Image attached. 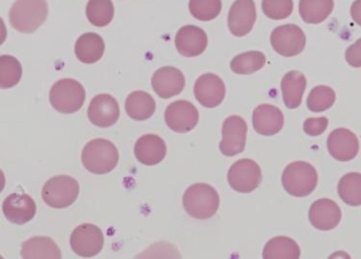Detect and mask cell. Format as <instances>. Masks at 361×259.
Instances as JSON below:
<instances>
[{"label":"cell","mask_w":361,"mask_h":259,"mask_svg":"<svg viewBox=\"0 0 361 259\" xmlns=\"http://www.w3.org/2000/svg\"><path fill=\"white\" fill-rule=\"evenodd\" d=\"M252 124L258 134L264 136L276 135L283 128V114L274 105L262 104L255 108L252 114Z\"/></svg>","instance_id":"cell-21"},{"label":"cell","mask_w":361,"mask_h":259,"mask_svg":"<svg viewBox=\"0 0 361 259\" xmlns=\"http://www.w3.org/2000/svg\"><path fill=\"white\" fill-rule=\"evenodd\" d=\"M81 159L90 173L105 174L118 165V152L115 145L108 140L94 139L84 147Z\"/></svg>","instance_id":"cell-3"},{"label":"cell","mask_w":361,"mask_h":259,"mask_svg":"<svg viewBox=\"0 0 361 259\" xmlns=\"http://www.w3.org/2000/svg\"><path fill=\"white\" fill-rule=\"evenodd\" d=\"M307 88V78L304 73L291 71L283 76L281 80V91L284 104L289 109H296L302 103L304 92Z\"/></svg>","instance_id":"cell-22"},{"label":"cell","mask_w":361,"mask_h":259,"mask_svg":"<svg viewBox=\"0 0 361 259\" xmlns=\"http://www.w3.org/2000/svg\"><path fill=\"white\" fill-rule=\"evenodd\" d=\"M262 10L269 18L284 20L293 13L294 2L293 0H263Z\"/></svg>","instance_id":"cell-34"},{"label":"cell","mask_w":361,"mask_h":259,"mask_svg":"<svg viewBox=\"0 0 361 259\" xmlns=\"http://www.w3.org/2000/svg\"><path fill=\"white\" fill-rule=\"evenodd\" d=\"M85 99V89L75 79H61L54 83L49 92L50 104L63 114L78 112L83 107Z\"/></svg>","instance_id":"cell-5"},{"label":"cell","mask_w":361,"mask_h":259,"mask_svg":"<svg viewBox=\"0 0 361 259\" xmlns=\"http://www.w3.org/2000/svg\"><path fill=\"white\" fill-rule=\"evenodd\" d=\"M104 39L96 33L83 34L78 39L75 46L76 58L84 64H94L102 59L104 54Z\"/></svg>","instance_id":"cell-23"},{"label":"cell","mask_w":361,"mask_h":259,"mask_svg":"<svg viewBox=\"0 0 361 259\" xmlns=\"http://www.w3.org/2000/svg\"><path fill=\"white\" fill-rule=\"evenodd\" d=\"M200 114L196 107L187 100L171 103L165 111V121L169 128L176 133H187L196 128Z\"/></svg>","instance_id":"cell-10"},{"label":"cell","mask_w":361,"mask_h":259,"mask_svg":"<svg viewBox=\"0 0 361 259\" xmlns=\"http://www.w3.org/2000/svg\"><path fill=\"white\" fill-rule=\"evenodd\" d=\"M49 15L46 0H16L9 13L12 28L20 33H33L44 25Z\"/></svg>","instance_id":"cell-1"},{"label":"cell","mask_w":361,"mask_h":259,"mask_svg":"<svg viewBox=\"0 0 361 259\" xmlns=\"http://www.w3.org/2000/svg\"><path fill=\"white\" fill-rule=\"evenodd\" d=\"M257 8L254 0H236L229 10L228 25L231 34L245 37L254 28Z\"/></svg>","instance_id":"cell-13"},{"label":"cell","mask_w":361,"mask_h":259,"mask_svg":"<svg viewBox=\"0 0 361 259\" xmlns=\"http://www.w3.org/2000/svg\"><path fill=\"white\" fill-rule=\"evenodd\" d=\"M266 63L262 52H247L237 55L231 62V68L237 75H252L262 70Z\"/></svg>","instance_id":"cell-29"},{"label":"cell","mask_w":361,"mask_h":259,"mask_svg":"<svg viewBox=\"0 0 361 259\" xmlns=\"http://www.w3.org/2000/svg\"><path fill=\"white\" fill-rule=\"evenodd\" d=\"M22 258L25 259H60L61 251L49 237H32L23 243Z\"/></svg>","instance_id":"cell-24"},{"label":"cell","mask_w":361,"mask_h":259,"mask_svg":"<svg viewBox=\"0 0 361 259\" xmlns=\"http://www.w3.org/2000/svg\"><path fill=\"white\" fill-rule=\"evenodd\" d=\"M310 221L315 229L331 231L338 226L342 218L341 210L336 203L329 199H321L312 203L310 210Z\"/></svg>","instance_id":"cell-19"},{"label":"cell","mask_w":361,"mask_h":259,"mask_svg":"<svg viewBox=\"0 0 361 259\" xmlns=\"http://www.w3.org/2000/svg\"><path fill=\"white\" fill-rule=\"evenodd\" d=\"M194 94L197 102L207 108L219 107L226 97V85L214 73H204L197 79Z\"/></svg>","instance_id":"cell-12"},{"label":"cell","mask_w":361,"mask_h":259,"mask_svg":"<svg viewBox=\"0 0 361 259\" xmlns=\"http://www.w3.org/2000/svg\"><path fill=\"white\" fill-rule=\"evenodd\" d=\"M23 76L20 61L11 55L0 57V85L2 89H10L17 85Z\"/></svg>","instance_id":"cell-31"},{"label":"cell","mask_w":361,"mask_h":259,"mask_svg":"<svg viewBox=\"0 0 361 259\" xmlns=\"http://www.w3.org/2000/svg\"><path fill=\"white\" fill-rule=\"evenodd\" d=\"M115 9L112 0H89L86 16L90 23L97 28H105L112 22Z\"/></svg>","instance_id":"cell-28"},{"label":"cell","mask_w":361,"mask_h":259,"mask_svg":"<svg viewBox=\"0 0 361 259\" xmlns=\"http://www.w3.org/2000/svg\"><path fill=\"white\" fill-rule=\"evenodd\" d=\"M329 120L325 117L307 119L304 124V131L307 135L319 136L326 131Z\"/></svg>","instance_id":"cell-35"},{"label":"cell","mask_w":361,"mask_h":259,"mask_svg":"<svg viewBox=\"0 0 361 259\" xmlns=\"http://www.w3.org/2000/svg\"><path fill=\"white\" fill-rule=\"evenodd\" d=\"M157 109L154 97L144 91L131 92L126 100V111L133 120L146 121L152 117Z\"/></svg>","instance_id":"cell-25"},{"label":"cell","mask_w":361,"mask_h":259,"mask_svg":"<svg viewBox=\"0 0 361 259\" xmlns=\"http://www.w3.org/2000/svg\"><path fill=\"white\" fill-rule=\"evenodd\" d=\"M88 118L99 128H110L120 118V107L117 100L108 94L97 95L90 103Z\"/></svg>","instance_id":"cell-14"},{"label":"cell","mask_w":361,"mask_h":259,"mask_svg":"<svg viewBox=\"0 0 361 259\" xmlns=\"http://www.w3.org/2000/svg\"><path fill=\"white\" fill-rule=\"evenodd\" d=\"M79 190L78 181L72 176H57L49 179L44 185L42 197L50 207L63 210L75 203Z\"/></svg>","instance_id":"cell-6"},{"label":"cell","mask_w":361,"mask_h":259,"mask_svg":"<svg viewBox=\"0 0 361 259\" xmlns=\"http://www.w3.org/2000/svg\"><path fill=\"white\" fill-rule=\"evenodd\" d=\"M338 194L345 203L350 206L361 205V174H345L338 183Z\"/></svg>","instance_id":"cell-30"},{"label":"cell","mask_w":361,"mask_h":259,"mask_svg":"<svg viewBox=\"0 0 361 259\" xmlns=\"http://www.w3.org/2000/svg\"><path fill=\"white\" fill-rule=\"evenodd\" d=\"M152 89L161 99L168 100L178 96L185 87L183 71L175 67H163L152 76Z\"/></svg>","instance_id":"cell-15"},{"label":"cell","mask_w":361,"mask_h":259,"mask_svg":"<svg viewBox=\"0 0 361 259\" xmlns=\"http://www.w3.org/2000/svg\"><path fill=\"white\" fill-rule=\"evenodd\" d=\"M336 100V92L331 87L317 86L312 90L307 97V107L312 112H323L333 107Z\"/></svg>","instance_id":"cell-32"},{"label":"cell","mask_w":361,"mask_h":259,"mask_svg":"<svg viewBox=\"0 0 361 259\" xmlns=\"http://www.w3.org/2000/svg\"><path fill=\"white\" fill-rule=\"evenodd\" d=\"M262 181V173L259 165L247 158L236 161L228 173V181L231 188L242 194L255 191Z\"/></svg>","instance_id":"cell-7"},{"label":"cell","mask_w":361,"mask_h":259,"mask_svg":"<svg viewBox=\"0 0 361 259\" xmlns=\"http://www.w3.org/2000/svg\"><path fill=\"white\" fill-rule=\"evenodd\" d=\"M307 38L299 26L286 25L274 29L271 44L276 52L284 57L297 56L304 50Z\"/></svg>","instance_id":"cell-9"},{"label":"cell","mask_w":361,"mask_h":259,"mask_svg":"<svg viewBox=\"0 0 361 259\" xmlns=\"http://www.w3.org/2000/svg\"><path fill=\"white\" fill-rule=\"evenodd\" d=\"M350 16L357 25L361 26V0H355L350 7Z\"/></svg>","instance_id":"cell-37"},{"label":"cell","mask_w":361,"mask_h":259,"mask_svg":"<svg viewBox=\"0 0 361 259\" xmlns=\"http://www.w3.org/2000/svg\"><path fill=\"white\" fill-rule=\"evenodd\" d=\"M134 155L140 163L154 166L161 163L167 155L164 140L154 134H147L136 142Z\"/></svg>","instance_id":"cell-20"},{"label":"cell","mask_w":361,"mask_h":259,"mask_svg":"<svg viewBox=\"0 0 361 259\" xmlns=\"http://www.w3.org/2000/svg\"><path fill=\"white\" fill-rule=\"evenodd\" d=\"M328 150L334 159L348 162L357 157L360 142L354 132L347 128H337L329 134Z\"/></svg>","instance_id":"cell-16"},{"label":"cell","mask_w":361,"mask_h":259,"mask_svg":"<svg viewBox=\"0 0 361 259\" xmlns=\"http://www.w3.org/2000/svg\"><path fill=\"white\" fill-rule=\"evenodd\" d=\"M281 181L288 194L298 198L307 197L317 187V171L312 164L297 161L287 166Z\"/></svg>","instance_id":"cell-4"},{"label":"cell","mask_w":361,"mask_h":259,"mask_svg":"<svg viewBox=\"0 0 361 259\" xmlns=\"http://www.w3.org/2000/svg\"><path fill=\"white\" fill-rule=\"evenodd\" d=\"M189 10L197 20L209 22L222 11V0H190Z\"/></svg>","instance_id":"cell-33"},{"label":"cell","mask_w":361,"mask_h":259,"mask_svg":"<svg viewBox=\"0 0 361 259\" xmlns=\"http://www.w3.org/2000/svg\"><path fill=\"white\" fill-rule=\"evenodd\" d=\"M71 247L80 258H94L102 252L104 237L102 229L92 224H83L76 227L71 235Z\"/></svg>","instance_id":"cell-8"},{"label":"cell","mask_w":361,"mask_h":259,"mask_svg":"<svg viewBox=\"0 0 361 259\" xmlns=\"http://www.w3.org/2000/svg\"><path fill=\"white\" fill-rule=\"evenodd\" d=\"M334 0H300V18L310 25L325 22L334 11Z\"/></svg>","instance_id":"cell-26"},{"label":"cell","mask_w":361,"mask_h":259,"mask_svg":"<svg viewBox=\"0 0 361 259\" xmlns=\"http://www.w3.org/2000/svg\"><path fill=\"white\" fill-rule=\"evenodd\" d=\"M247 126L243 118L231 116L224 121L223 139L220 150L225 157H234L241 153L246 147Z\"/></svg>","instance_id":"cell-11"},{"label":"cell","mask_w":361,"mask_h":259,"mask_svg":"<svg viewBox=\"0 0 361 259\" xmlns=\"http://www.w3.org/2000/svg\"><path fill=\"white\" fill-rule=\"evenodd\" d=\"M300 256L299 245L291 238L278 236L273 238L265 245L263 258L298 259Z\"/></svg>","instance_id":"cell-27"},{"label":"cell","mask_w":361,"mask_h":259,"mask_svg":"<svg viewBox=\"0 0 361 259\" xmlns=\"http://www.w3.org/2000/svg\"><path fill=\"white\" fill-rule=\"evenodd\" d=\"M345 57L353 68H361V38L348 47Z\"/></svg>","instance_id":"cell-36"},{"label":"cell","mask_w":361,"mask_h":259,"mask_svg":"<svg viewBox=\"0 0 361 259\" xmlns=\"http://www.w3.org/2000/svg\"><path fill=\"white\" fill-rule=\"evenodd\" d=\"M183 203L184 210L190 216L199 220H207L217 213L220 197L210 185L197 183L184 193Z\"/></svg>","instance_id":"cell-2"},{"label":"cell","mask_w":361,"mask_h":259,"mask_svg":"<svg viewBox=\"0 0 361 259\" xmlns=\"http://www.w3.org/2000/svg\"><path fill=\"white\" fill-rule=\"evenodd\" d=\"M2 211L8 221L22 226L35 217L37 206L30 195L13 193L4 200Z\"/></svg>","instance_id":"cell-17"},{"label":"cell","mask_w":361,"mask_h":259,"mask_svg":"<svg viewBox=\"0 0 361 259\" xmlns=\"http://www.w3.org/2000/svg\"><path fill=\"white\" fill-rule=\"evenodd\" d=\"M208 38L204 29L195 25H185L179 29L176 36V47L184 57H197L204 54Z\"/></svg>","instance_id":"cell-18"}]
</instances>
